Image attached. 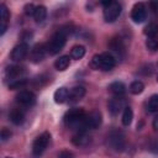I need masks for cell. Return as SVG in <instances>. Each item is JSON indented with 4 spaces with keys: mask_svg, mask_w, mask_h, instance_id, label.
I'll use <instances>...</instances> for the list:
<instances>
[{
    "mask_svg": "<svg viewBox=\"0 0 158 158\" xmlns=\"http://www.w3.org/2000/svg\"><path fill=\"white\" fill-rule=\"evenodd\" d=\"M85 111L80 107H74L70 109L65 115H64V122L67 127L70 130H74L77 132L79 131H86L85 128Z\"/></svg>",
    "mask_w": 158,
    "mask_h": 158,
    "instance_id": "1",
    "label": "cell"
},
{
    "mask_svg": "<svg viewBox=\"0 0 158 158\" xmlns=\"http://www.w3.org/2000/svg\"><path fill=\"white\" fill-rule=\"evenodd\" d=\"M68 27L69 26L67 25L65 27H62L60 30H58L52 36V38L48 41V43L46 46H47V52L49 54H52V56L57 54L63 49V47L65 46V42H67V36H68V33L72 32V30H67Z\"/></svg>",
    "mask_w": 158,
    "mask_h": 158,
    "instance_id": "2",
    "label": "cell"
},
{
    "mask_svg": "<svg viewBox=\"0 0 158 158\" xmlns=\"http://www.w3.org/2000/svg\"><path fill=\"white\" fill-rule=\"evenodd\" d=\"M121 11H122L121 4H118L117 1H110L109 5H106L104 7V19H105V21L106 22H114L121 15Z\"/></svg>",
    "mask_w": 158,
    "mask_h": 158,
    "instance_id": "3",
    "label": "cell"
},
{
    "mask_svg": "<svg viewBox=\"0 0 158 158\" xmlns=\"http://www.w3.org/2000/svg\"><path fill=\"white\" fill-rule=\"evenodd\" d=\"M107 142H109L110 147L114 151H117V152L118 151H122L125 148V144H126V142H125V135L121 131H118V130L111 131L109 133V136H107Z\"/></svg>",
    "mask_w": 158,
    "mask_h": 158,
    "instance_id": "4",
    "label": "cell"
},
{
    "mask_svg": "<svg viewBox=\"0 0 158 158\" xmlns=\"http://www.w3.org/2000/svg\"><path fill=\"white\" fill-rule=\"evenodd\" d=\"M49 139H51V133L49 132H43L42 135H40L35 141H33V144H32V152L35 156H41L44 149L47 148L48 143H49Z\"/></svg>",
    "mask_w": 158,
    "mask_h": 158,
    "instance_id": "5",
    "label": "cell"
},
{
    "mask_svg": "<svg viewBox=\"0 0 158 158\" xmlns=\"http://www.w3.org/2000/svg\"><path fill=\"white\" fill-rule=\"evenodd\" d=\"M16 101L23 107H31L36 102V95L30 90H22L16 95Z\"/></svg>",
    "mask_w": 158,
    "mask_h": 158,
    "instance_id": "6",
    "label": "cell"
},
{
    "mask_svg": "<svg viewBox=\"0 0 158 158\" xmlns=\"http://www.w3.org/2000/svg\"><path fill=\"white\" fill-rule=\"evenodd\" d=\"M131 19L136 23H142L147 19V10L143 2H137L133 5L131 11Z\"/></svg>",
    "mask_w": 158,
    "mask_h": 158,
    "instance_id": "7",
    "label": "cell"
},
{
    "mask_svg": "<svg viewBox=\"0 0 158 158\" xmlns=\"http://www.w3.org/2000/svg\"><path fill=\"white\" fill-rule=\"evenodd\" d=\"M115 65H116V58L111 53L105 52L99 54V69L107 72V70H111Z\"/></svg>",
    "mask_w": 158,
    "mask_h": 158,
    "instance_id": "8",
    "label": "cell"
},
{
    "mask_svg": "<svg viewBox=\"0 0 158 158\" xmlns=\"http://www.w3.org/2000/svg\"><path fill=\"white\" fill-rule=\"evenodd\" d=\"M101 125V114L98 110H94L85 115V128L95 130Z\"/></svg>",
    "mask_w": 158,
    "mask_h": 158,
    "instance_id": "9",
    "label": "cell"
},
{
    "mask_svg": "<svg viewBox=\"0 0 158 158\" xmlns=\"http://www.w3.org/2000/svg\"><path fill=\"white\" fill-rule=\"evenodd\" d=\"M27 53H28V46L26 43H19V44H16L12 48L10 56H11V59L12 60L20 62V60H22V59L26 58Z\"/></svg>",
    "mask_w": 158,
    "mask_h": 158,
    "instance_id": "10",
    "label": "cell"
},
{
    "mask_svg": "<svg viewBox=\"0 0 158 158\" xmlns=\"http://www.w3.org/2000/svg\"><path fill=\"white\" fill-rule=\"evenodd\" d=\"M47 53H48L47 52V46L43 44V43H38L31 51V60L33 63H38V62H41V60L44 59V57H46Z\"/></svg>",
    "mask_w": 158,
    "mask_h": 158,
    "instance_id": "11",
    "label": "cell"
},
{
    "mask_svg": "<svg viewBox=\"0 0 158 158\" xmlns=\"http://www.w3.org/2000/svg\"><path fill=\"white\" fill-rule=\"evenodd\" d=\"M23 73H25V67H22V65H10V67H7L6 70H5V77H6L7 79H10L11 81H14V80L21 79L20 77H21ZM11 81H10V83H11Z\"/></svg>",
    "mask_w": 158,
    "mask_h": 158,
    "instance_id": "12",
    "label": "cell"
},
{
    "mask_svg": "<svg viewBox=\"0 0 158 158\" xmlns=\"http://www.w3.org/2000/svg\"><path fill=\"white\" fill-rule=\"evenodd\" d=\"M125 106V100L123 99H121L120 96H116V98H112L110 101H109V104H107V107H109V111H110V114L111 115H117L122 109H125L123 107Z\"/></svg>",
    "mask_w": 158,
    "mask_h": 158,
    "instance_id": "13",
    "label": "cell"
},
{
    "mask_svg": "<svg viewBox=\"0 0 158 158\" xmlns=\"http://www.w3.org/2000/svg\"><path fill=\"white\" fill-rule=\"evenodd\" d=\"M84 95H85V88L81 86V85H77V86L70 89L69 96H68V101L70 104H74V102H77L79 100H81L84 98Z\"/></svg>",
    "mask_w": 158,
    "mask_h": 158,
    "instance_id": "14",
    "label": "cell"
},
{
    "mask_svg": "<svg viewBox=\"0 0 158 158\" xmlns=\"http://www.w3.org/2000/svg\"><path fill=\"white\" fill-rule=\"evenodd\" d=\"M0 19H1V25H0V35H4L7 28V21L10 19V12L6 7L5 4L0 5Z\"/></svg>",
    "mask_w": 158,
    "mask_h": 158,
    "instance_id": "15",
    "label": "cell"
},
{
    "mask_svg": "<svg viewBox=\"0 0 158 158\" xmlns=\"http://www.w3.org/2000/svg\"><path fill=\"white\" fill-rule=\"evenodd\" d=\"M72 142L78 147H84L90 142V137L86 135V131H79L73 136Z\"/></svg>",
    "mask_w": 158,
    "mask_h": 158,
    "instance_id": "16",
    "label": "cell"
},
{
    "mask_svg": "<svg viewBox=\"0 0 158 158\" xmlns=\"http://www.w3.org/2000/svg\"><path fill=\"white\" fill-rule=\"evenodd\" d=\"M9 118H10V121H11L14 125H22L23 121H25V114H23V111H22L21 109L15 107V109H12V110L10 111Z\"/></svg>",
    "mask_w": 158,
    "mask_h": 158,
    "instance_id": "17",
    "label": "cell"
},
{
    "mask_svg": "<svg viewBox=\"0 0 158 158\" xmlns=\"http://www.w3.org/2000/svg\"><path fill=\"white\" fill-rule=\"evenodd\" d=\"M68 96H69V90L67 88H58L56 91H54V95H53V99L57 104H63L65 101H68Z\"/></svg>",
    "mask_w": 158,
    "mask_h": 158,
    "instance_id": "18",
    "label": "cell"
},
{
    "mask_svg": "<svg viewBox=\"0 0 158 158\" xmlns=\"http://www.w3.org/2000/svg\"><path fill=\"white\" fill-rule=\"evenodd\" d=\"M109 90L115 96H122L126 93V85L122 81H114L109 85Z\"/></svg>",
    "mask_w": 158,
    "mask_h": 158,
    "instance_id": "19",
    "label": "cell"
},
{
    "mask_svg": "<svg viewBox=\"0 0 158 158\" xmlns=\"http://www.w3.org/2000/svg\"><path fill=\"white\" fill-rule=\"evenodd\" d=\"M110 48H111L115 53H117L118 56H120V53H123V52H125V46H123L122 40H121L120 37H115V38H112V40L110 41Z\"/></svg>",
    "mask_w": 158,
    "mask_h": 158,
    "instance_id": "20",
    "label": "cell"
},
{
    "mask_svg": "<svg viewBox=\"0 0 158 158\" xmlns=\"http://www.w3.org/2000/svg\"><path fill=\"white\" fill-rule=\"evenodd\" d=\"M54 67L57 70H65L69 67V56H60L54 62Z\"/></svg>",
    "mask_w": 158,
    "mask_h": 158,
    "instance_id": "21",
    "label": "cell"
},
{
    "mask_svg": "<svg viewBox=\"0 0 158 158\" xmlns=\"http://www.w3.org/2000/svg\"><path fill=\"white\" fill-rule=\"evenodd\" d=\"M46 16H47V9H46L43 5H38V6H36L35 15H33L36 22H43L44 19H46Z\"/></svg>",
    "mask_w": 158,
    "mask_h": 158,
    "instance_id": "22",
    "label": "cell"
},
{
    "mask_svg": "<svg viewBox=\"0 0 158 158\" xmlns=\"http://www.w3.org/2000/svg\"><path fill=\"white\" fill-rule=\"evenodd\" d=\"M84 54H85V48H84V46L78 44V46H74V47L70 49V57H72L73 59H75V60L81 59V58L84 57Z\"/></svg>",
    "mask_w": 158,
    "mask_h": 158,
    "instance_id": "23",
    "label": "cell"
},
{
    "mask_svg": "<svg viewBox=\"0 0 158 158\" xmlns=\"http://www.w3.org/2000/svg\"><path fill=\"white\" fill-rule=\"evenodd\" d=\"M144 35L148 36V38H156L158 35V25L156 22H151L144 27Z\"/></svg>",
    "mask_w": 158,
    "mask_h": 158,
    "instance_id": "24",
    "label": "cell"
},
{
    "mask_svg": "<svg viewBox=\"0 0 158 158\" xmlns=\"http://www.w3.org/2000/svg\"><path fill=\"white\" fill-rule=\"evenodd\" d=\"M143 90H144V84L142 81H139V80H135L130 85V93L133 94V95H138Z\"/></svg>",
    "mask_w": 158,
    "mask_h": 158,
    "instance_id": "25",
    "label": "cell"
},
{
    "mask_svg": "<svg viewBox=\"0 0 158 158\" xmlns=\"http://www.w3.org/2000/svg\"><path fill=\"white\" fill-rule=\"evenodd\" d=\"M132 118H133V111H132V109L128 107V106L125 107L123 114H122V118H121L122 123H123L125 126H128V125L132 122Z\"/></svg>",
    "mask_w": 158,
    "mask_h": 158,
    "instance_id": "26",
    "label": "cell"
},
{
    "mask_svg": "<svg viewBox=\"0 0 158 158\" xmlns=\"http://www.w3.org/2000/svg\"><path fill=\"white\" fill-rule=\"evenodd\" d=\"M147 110L151 112L158 111V94H154L149 98V100L147 102Z\"/></svg>",
    "mask_w": 158,
    "mask_h": 158,
    "instance_id": "27",
    "label": "cell"
},
{
    "mask_svg": "<svg viewBox=\"0 0 158 158\" xmlns=\"http://www.w3.org/2000/svg\"><path fill=\"white\" fill-rule=\"evenodd\" d=\"M27 84V79L25 78H21V79H17V80H14L9 84V89L10 90H16V89H22L25 85Z\"/></svg>",
    "mask_w": 158,
    "mask_h": 158,
    "instance_id": "28",
    "label": "cell"
},
{
    "mask_svg": "<svg viewBox=\"0 0 158 158\" xmlns=\"http://www.w3.org/2000/svg\"><path fill=\"white\" fill-rule=\"evenodd\" d=\"M146 47H147L149 51H152V52L157 51V49H158V40H157V38H148V40L146 41Z\"/></svg>",
    "mask_w": 158,
    "mask_h": 158,
    "instance_id": "29",
    "label": "cell"
},
{
    "mask_svg": "<svg viewBox=\"0 0 158 158\" xmlns=\"http://www.w3.org/2000/svg\"><path fill=\"white\" fill-rule=\"evenodd\" d=\"M11 131L9 130V128H6V127H4L2 130H1V132H0V137H1V141L2 142H5V141H7L10 137H11Z\"/></svg>",
    "mask_w": 158,
    "mask_h": 158,
    "instance_id": "30",
    "label": "cell"
},
{
    "mask_svg": "<svg viewBox=\"0 0 158 158\" xmlns=\"http://www.w3.org/2000/svg\"><path fill=\"white\" fill-rule=\"evenodd\" d=\"M35 10H36V6L33 4H27L25 6V14L27 16H33L35 15Z\"/></svg>",
    "mask_w": 158,
    "mask_h": 158,
    "instance_id": "31",
    "label": "cell"
},
{
    "mask_svg": "<svg viewBox=\"0 0 158 158\" xmlns=\"http://www.w3.org/2000/svg\"><path fill=\"white\" fill-rule=\"evenodd\" d=\"M58 158H73V154H72V152H69V151H62V152L58 154Z\"/></svg>",
    "mask_w": 158,
    "mask_h": 158,
    "instance_id": "32",
    "label": "cell"
},
{
    "mask_svg": "<svg viewBox=\"0 0 158 158\" xmlns=\"http://www.w3.org/2000/svg\"><path fill=\"white\" fill-rule=\"evenodd\" d=\"M152 127L154 128V131H158V115L153 118V122H152Z\"/></svg>",
    "mask_w": 158,
    "mask_h": 158,
    "instance_id": "33",
    "label": "cell"
},
{
    "mask_svg": "<svg viewBox=\"0 0 158 158\" xmlns=\"http://www.w3.org/2000/svg\"><path fill=\"white\" fill-rule=\"evenodd\" d=\"M157 81H158V78H157Z\"/></svg>",
    "mask_w": 158,
    "mask_h": 158,
    "instance_id": "34",
    "label": "cell"
},
{
    "mask_svg": "<svg viewBox=\"0 0 158 158\" xmlns=\"http://www.w3.org/2000/svg\"><path fill=\"white\" fill-rule=\"evenodd\" d=\"M6 158H9V157H6Z\"/></svg>",
    "mask_w": 158,
    "mask_h": 158,
    "instance_id": "35",
    "label": "cell"
}]
</instances>
